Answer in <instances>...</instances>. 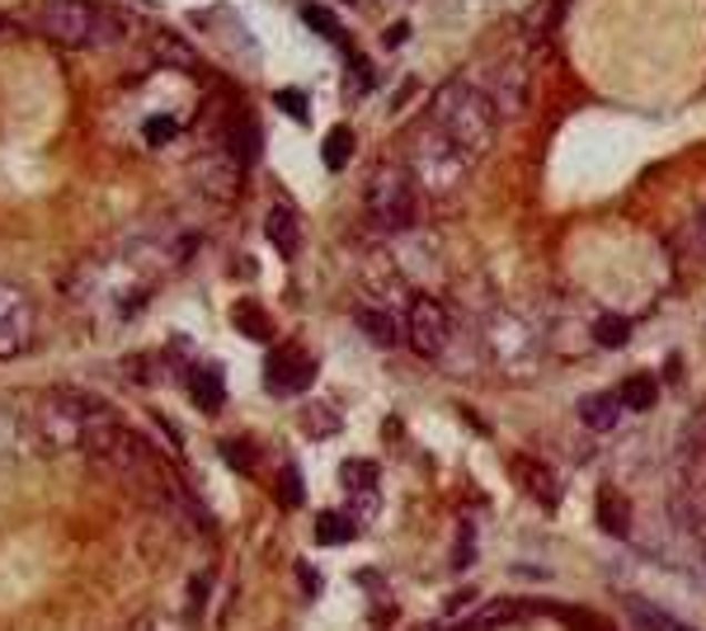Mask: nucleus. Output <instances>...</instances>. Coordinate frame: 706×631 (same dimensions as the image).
<instances>
[{
	"label": "nucleus",
	"instance_id": "f257e3e1",
	"mask_svg": "<svg viewBox=\"0 0 706 631\" xmlns=\"http://www.w3.org/2000/svg\"><path fill=\"white\" fill-rule=\"evenodd\" d=\"M428 123L443 128L471 156V161H476V156H485L490 147H495V137H500V104H495V94H490V90L453 81V86L438 90L434 118H428Z\"/></svg>",
	"mask_w": 706,
	"mask_h": 631
},
{
	"label": "nucleus",
	"instance_id": "f03ea898",
	"mask_svg": "<svg viewBox=\"0 0 706 631\" xmlns=\"http://www.w3.org/2000/svg\"><path fill=\"white\" fill-rule=\"evenodd\" d=\"M38 29L62 48H109L118 43V14L90 0H38Z\"/></svg>",
	"mask_w": 706,
	"mask_h": 631
},
{
	"label": "nucleus",
	"instance_id": "7ed1b4c3",
	"mask_svg": "<svg viewBox=\"0 0 706 631\" xmlns=\"http://www.w3.org/2000/svg\"><path fill=\"white\" fill-rule=\"evenodd\" d=\"M85 420H90V397H81V391H48V397H38L29 405L33 448H43V452H81Z\"/></svg>",
	"mask_w": 706,
	"mask_h": 631
},
{
	"label": "nucleus",
	"instance_id": "20e7f679",
	"mask_svg": "<svg viewBox=\"0 0 706 631\" xmlns=\"http://www.w3.org/2000/svg\"><path fill=\"white\" fill-rule=\"evenodd\" d=\"M410 174H415V184L424 193H434V199H447V193H457L471 174V156L447 137L443 128L428 123L420 137H415V151H410Z\"/></svg>",
	"mask_w": 706,
	"mask_h": 631
},
{
	"label": "nucleus",
	"instance_id": "39448f33",
	"mask_svg": "<svg viewBox=\"0 0 706 631\" xmlns=\"http://www.w3.org/2000/svg\"><path fill=\"white\" fill-rule=\"evenodd\" d=\"M363 203H367L372 227H382V231L415 227V217H420V184H415V174H410V166H382L377 174H372Z\"/></svg>",
	"mask_w": 706,
	"mask_h": 631
},
{
	"label": "nucleus",
	"instance_id": "423d86ee",
	"mask_svg": "<svg viewBox=\"0 0 706 631\" xmlns=\"http://www.w3.org/2000/svg\"><path fill=\"white\" fill-rule=\"evenodd\" d=\"M405 340L420 359H443V349L453 344V311L438 298H415L405 316Z\"/></svg>",
	"mask_w": 706,
	"mask_h": 631
},
{
	"label": "nucleus",
	"instance_id": "0eeeda50",
	"mask_svg": "<svg viewBox=\"0 0 706 631\" xmlns=\"http://www.w3.org/2000/svg\"><path fill=\"white\" fill-rule=\"evenodd\" d=\"M33 330H38L33 298L19 283L0 279V359H19V353L29 349Z\"/></svg>",
	"mask_w": 706,
	"mask_h": 631
},
{
	"label": "nucleus",
	"instance_id": "6e6552de",
	"mask_svg": "<svg viewBox=\"0 0 706 631\" xmlns=\"http://www.w3.org/2000/svg\"><path fill=\"white\" fill-rule=\"evenodd\" d=\"M311 382H316V359H311V353H302V349H273L269 353L264 387L273 397H297Z\"/></svg>",
	"mask_w": 706,
	"mask_h": 631
},
{
	"label": "nucleus",
	"instance_id": "1a4fd4ad",
	"mask_svg": "<svg viewBox=\"0 0 706 631\" xmlns=\"http://www.w3.org/2000/svg\"><path fill=\"white\" fill-rule=\"evenodd\" d=\"M514 477L533 490L537 495V504L542 509H556L561 504V485H556V471L546 467V462H537V458H514Z\"/></svg>",
	"mask_w": 706,
	"mask_h": 631
},
{
	"label": "nucleus",
	"instance_id": "9d476101",
	"mask_svg": "<svg viewBox=\"0 0 706 631\" xmlns=\"http://www.w3.org/2000/svg\"><path fill=\"white\" fill-rule=\"evenodd\" d=\"M33 448V433H29V415H19L14 405L0 401V462L10 458H24Z\"/></svg>",
	"mask_w": 706,
	"mask_h": 631
},
{
	"label": "nucleus",
	"instance_id": "9b49d317",
	"mask_svg": "<svg viewBox=\"0 0 706 631\" xmlns=\"http://www.w3.org/2000/svg\"><path fill=\"white\" fill-rule=\"evenodd\" d=\"M264 236L273 241V250H279L283 260H292V254H297V246H302V222H297V212H292V208H273V212L264 217Z\"/></svg>",
	"mask_w": 706,
	"mask_h": 631
},
{
	"label": "nucleus",
	"instance_id": "f8f14e48",
	"mask_svg": "<svg viewBox=\"0 0 706 631\" xmlns=\"http://www.w3.org/2000/svg\"><path fill=\"white\" fill-rule=\"evenodd\" d=\"M598 528L607 532V538H632V504H626L613 485H603L598 490Z\"/></svg>",
	"mask_w": 706,
	"mask_h": 631
},
{
	"label": "nucleus",
	"instance_id": "ddd939ff",
	"mask_svg": "<svg viewBox=\"0 0 706 631\" xmlns=\"http://www.w3.org/2000/svg\"><path fill=\"white\" fill-rule=\"evenodd\" d=\"M189 391H193V405H199L203 415H218L222 401H226L222 372H212V368H193V372H189Z\"/></svg>",
	"mask_w": 706,
	"mask_h": 631
},
{
	"label": "nucleus",
	"instance_id": "4468645a",
	"mask_svg": "<svg viewBox=\"0 0 706 631\" xmlns=\"http://www.w3.org/2000/svg\"><path fill=\"white\" fill-rule=\"evenodd\" d=\"M579 420L594 433H613L617 420H622V401L617 397H584L579 401Z\"/></svg>",
	"mask_w": 706,
	"mask_h": 631
},
{
	"label": "nucleus",
	"instance_id": "2eb2a0df",
	"mask_svg": "<svg viewBox=\"0 0 706 631\" xmlns=\"http://www.w3.org/2000/svg\"><path fill=\"white\" fill-rule=\"evenodd\" d=\"M626 410H650L659 401V391H655V378L650 372H636V378H626L622 382V397H617Z\"/></svg>",
	"mask_w": 706,
	"mask_h": 631
},
{
	"label": "nucleus",
	"instance_id": "dca6fc26",
	"mask_svg": "<svg viewBox=\"0 0 706 631\" xmlns=\"http://www.w3.org/2000/svg\"><path fill=\"white\" fill-rule=\"evenodd\" d=\"M359 330L377 344H396V321L382 307H359Z\"/></svg>",
	"mask_w": 706,
	"mask_h": 631
},
{
	"label": "nucleus",
	"instance_id": "f3484780",
	"mask_svg": "<svg viewBox=\"0 0 706 631\" xmlns=\"http://www.w3.org/2000/svg\"><path fill=\"white\" fill-rule=\"evenodd\" d=\"M321 161H325V170H344L353 161V132L349 128H330L325 147H321Z\"/></svg>",
	"mask_w": 706,
	"mask_h": 631
},
{
	"label": "nucleus",
	"instance_id": "a211bd4d",
	"mask_svg": "<svg viewBox=\"0 0 706 631\" xmlns=\"http://www.w3.org/2000/svg\"><path fill=\"white\" fill-rule=\"evenodd\" d=\"M353 532H359V523H353L349 514H321L316 519V538L325 542V547H344V542H353Z\"/></svg>",
	"mask_w": 706,
	"mask_h": 631
},
{
	"label": "nucleus",
	"instance_id": "6ab92c4d",
	"mask_svg": "<svg viewBox=\"0 0 706 631\" xmlns=\"http://www.w3.org/2000/svg\"><path fill=\"white\" fill-rule=\"evenodd\" d=\"M622 603H626V613H636V622H641L645 631H674V627H678V622L664 618L655 603H645L641 594H622Z\"/></svg>",
	"mask_w": 706,
	"mask_h": 631
},
{
	"label": "nucleus",
	"instance_id": "aec40b11",
	"mask_svg": "<svg viewBox=\"0 0 706 631\" xmlns=\"http://www.w3.org/2000/svg\"><path fill=\"white\" fill-rule=\"evenodd\" d=\"M523 613V603H514V599H500V603H485L476 618H471V627L476 631H490V627H504V622H514Z\"/></svg>",
	"mask_w": 706,
	"mask_h": 631
},
{
	"label": "nucleus",
	"instance_id": "412c9836",
	"mask_svg": "<svg viewBox=\"0 0 706 631\" xmlns=\"http://www.w3.org/2000/svg\"><path fill=\"white\" fill-rule=\"evenodd\" d=\"M594 340L603 349H622L626 340H632V321H626V316H603V321L594 325Z\"/></svg>",
	"mask_w": 706,
	"mask_h": 631
},
{
	"label": "nucleus",
	"instance_id": "4be33fe9",
	"mask_svg": "<svg viewBox=\"0 0 706 631\" xmlns=\"http://www.w3.org/2000/svg\"><path fill=\"white\" fill-rule=\"evenodd\" d=\"M235 330L250 334V340H269V316H264L260 307L241 302V307H235Z\"/></svg>",
	"mask_w": 706,
	"mask_h": 631
},
{
	"label": "nucleus",
	"instance_id": "5701e85b",
	"mask_svg": "<svg viewBox=\"0 0 706 631\" xmlns=\"http://www.w3.org/2000/svg\"><path fill=\"white\" fill-rule=\"evenodd\" d=\"M306 433H311V439H330V433H340V415H335V410H325V405H311L306 410Z\"/></svg>",
	"mask_w": 706,
	"mask_h": 631
},
{
	"label": "nucleus",
	"instance_id": "b1692460",
	"mask_svg": "<svg viewBox=\"0 0 706 631\" xmlns=\"http://www.w3.org/2000/svg\"><path fill=\"white\" fill-rule=\"evenodd\" d=\"M372 481H377V471H372V462H359V458H353V462H344V485L349 490H372Z\"/></svg>",
	"mask_w": 706,
	"mask_h": 631
},
{
	"label": "nucleus",
	"instance_id": "393cba45",
	"mask_svg": "<svg viewBox=\"0 0 706 631\" xmlns=\"http://www.w3.org/2000/svg\"><path fill=\"white\" fill-rule=\"evenodd\" d=\"M302 495H306V490H302L297 467H288V471H283V500H288V504H302Z\"/></svg>",
	"mask_w": 706,
	"mask_h": 631
},
{
	"label": "nucleus",
	"instance_id": "a878e982",
	"mask_svg": "<svg viewBox=\"0 0 706 631\" xmlns=\"http://www.w3.org/2000/svg\"><path fill=\"white\" fill-rule=\"evenodd\" d=\"M302 14H306V24H311V29H321V33H330V38H340V24H335V19H325V10L306 6Z\"/></svg>",
	"mask_w": 706,
	"mask_h": 631
},
{
	"label": "nucleus",
	"instance_id": "bb28decb",
	"mask_svg": "<svg viewBox=\"0 0 706 631\" xmlns=\"http://www.w3.org/2000/svg\"><path fill=\"white\" fill-rule=\"evenodd\" d=\"M170 137H174L170 118H151V123H147V142H170Z\"/></svg>",
	"mask_w": 706,
	"mask_h": 631
},
{
	"label": "nucleus",
	"instance_id": "cd10ccee",
	"mask_svg": "<svg viewBox=\"0 0 706 631\" xmlns=\"http://www.w3.org/2000/svg\"><path fill=\"white\" fill-rule=\"evenodd\" d=\"M279 109H288V113H297V118H306V100L297 90H279Z\"/></svg>",
	"mask_w": 706,
	"mask_h": 631
},
{
	"label": "nucleus",
	"instance_id": "c85d7f7f",
	"mask_svg": "<svg viewBox=\"0 0 706 631\" xmlns=\"http://www.w3.org/2000/svg\"><path fill=\"white\" fill-rule=\"evenodd\" d=\"M571 627L575 631H613L607 622H598V618H588V613H571Z\"/></svg>",
	"mask_w": 706,
	"mask_h": 631
},
{
	"label": "nucleus",
	"instance_id": "c756f323",
	"mask_svg": "<svg viewBox=\"0 0 706 631\" xmlns=\"http://www.w3.org/2000/svg\"><path fill=\"white\" fill-rule=\"evenodd\" d=\"M132 631H184V627H174L170 618H142V622H137Z\"/></svg>",
	"mask_w": 706,
	"mask_h": 631
},
{
	"label": "nucleus",
	"instance_id": "7c9ffc66",
	"mask_svg": "<svg viewBox=\"0 0 706 631\" xmlns=\"http://www.w3.org/2000/svg\"><path fill=\"white\" fill-rule=\"evenodd\" d=\"M453 561H457V570L471 565V528H462V547H457V557H453Z\"/></svg>",
	"mask_w": 706,
	"mask_h": 631
},
{
	"label": "nucleus",
	"instance_id": "2f4dec72",
	"mask_svg": "<svg viewBox=\"0 0 706 631\" xmlns=\"http://www.w3.org/2000/svg\"><path fill=\"white\" fill-rule=\"evenodd\" d=\"M697 250H702V254H706V212H702V217H697Z\"/></svg>",
	"mask_w": 706,
	"mask_h": 631
},
{
	"label": "nucleus",
	"instance_id": "473e14b6",
	"mask_svg": "<svg viewBox=\"0 0 706 631\" xmlns=\"http://www.w3.org/2000/svg\"><path fill=\"white\" fill-rule=\"evenodd\" d=\"M674 631H693V627H674Z\"/></svg>",
	"mask_w": 706,
	"mask_h": 631
},
{
	"label": "nucleus",
	"instance_id": "72a5a7b5",
	"mask_svg": "<svg viewBox=\"0 0 706 631\" xmlns=\"http://www.w3.org/2000/svg\"><path fill=\"white\" fill-rule=\"evenodd\" d=\"M424 631H434V627H424Z\"/></svg>",
	"mask_w": 706,
	"mask_h": 631
}]
</instances>
